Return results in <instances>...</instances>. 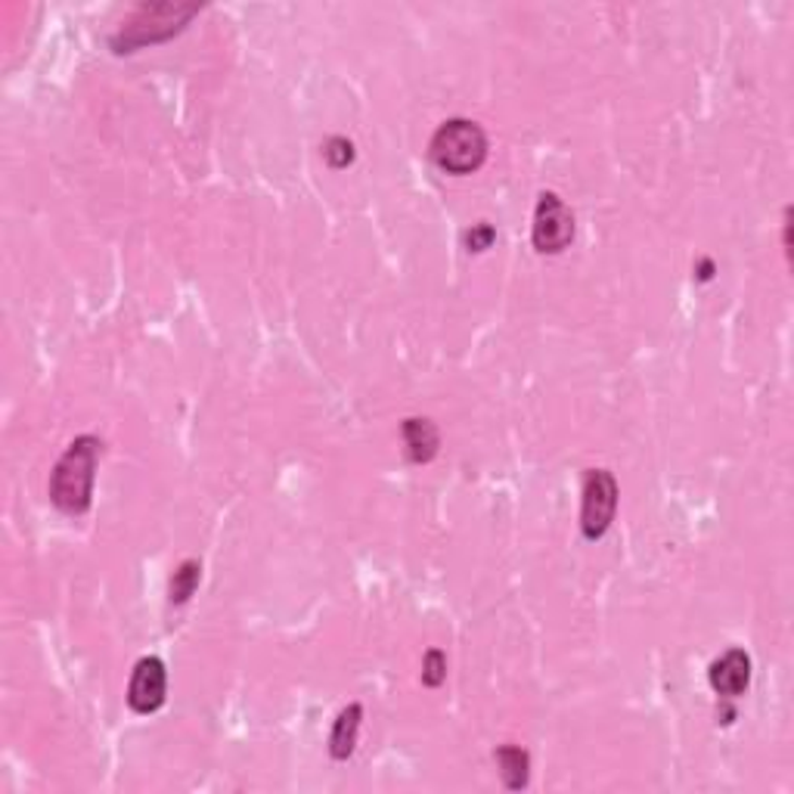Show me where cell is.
<instances>
[{
    "instance_id": "cell-14",
    "label": "cell",
    "mask_w": 794,
    "mask_h": 794,
    "mask_svg": "<svg viewBox=\"0 0 794 794\" xmlns=\"http://www.w3.org/2000/svg\"><path fill=\"white\" fill-rule=\"evenodd\" d=\"M494 239H496L494 227L481 220V224H475L472 230L466 234V249H469V252H484V249L494 245Z\"/></svg>"
},
{
    "instance_id": "cell-9",
    "label": "cell",
    "mask_w": 794,
    "mask_h": 794,
    "mask_svg": "<svg viewBox=\"0 0 794 794\" xmlns=\"http://www.w3.org/2000/svg\"><path fill=\"white\" fill-rule=\"evenodd\" d=\"M364 723V705H348V708L336 717L332 732H329V754L332 760H348L354 748H357V732Z\"/></svg>"
},
{
    "instance_id": "cell-11",
    "label": "cell",
    "mask_w": 794,
    "mask_h": 794,
    "mask_svg": "<svg viewBox=\"0 0 794 794\" xmlns=\"http://www.w3.org/2000/svg\"><path fill=\"white\" fill-rule=\"evenodd\" d=\"M199 580H202V565H199L196 558L184 562V565L174 571V578H172V590H168L172 605H184V602H190V596L196 593V587H199Z\"/></svg>"
},
{
    "instance_id": "cell-6",
    "label": "cell",
    "mask_w": 794,
    "mask_h": 794,
    "mask_svg": "<svg viewBox=\"0 0 794 794\" xmlns=\"http://www.w3.org/2000/svg\"><path fill=\"white\" fill-rule=\"evenodd\" d=\"M168 695V670L159 658H140L128 683V705L134 714H155Z\"/></svg>"
},
{
    "instance_id": "cell-1",
    "label": "cell",
    "mask_w": 794,
    "mask_h": 794,
    "mask_svg": "<svg viewBox=\"0 0 794 794\" xmlns=\"http://www.w3.org/2000/svg\"><path fill=\"white\" fill-rule=\"evenodd\" d=\"M103 441L93 434L75 438L50 472V503L65 516H85L93 500V478Z\"/></svg>"
},
{
    "instance_id": "cell-2",
    "label": "cell",
    "mask_w": 794,
    "mask_h": 794,
    "mask_svg": "<svg viewBox=\"0 0 794 794\" xmlns=\"http://www.w3.org/2000/svg\"><path fill=\"white\" fill-rule=\"evenodd\" d=\"M431 162L444 174L453 177H466L475 174L484 159H488V134L478 122L469 118H451L441 128L434 130L429 143Z\"/></svg>"
},
{
    "instance_id": "cell-13",
    "label": "cell",
    "mask_w": 794,
    "mask_h": 794,
    "mask_svg": "<svg viewBox=\"0 0 794 794\" xmlns=\"http://www.w3.org/2000/svg\"><path fill=\"white\" fill-rule=\"evenodd\" d=\"M448 680V658L441 648H429L423 658V683L429 689H438Z\"/></svg>"
},
{
    "instance_id": "cell-15",
    "label": "cell",
    "mask_w": 794,
    "mask_h": 794,
    "mask_svg": "<svg viewBox=\"0 0 794 794\" xmlns=\"http://www.w3.org/2000/svg\"><path fill=\"white\" fill-rule=\"evenodd\" d=\"M698 279H702V282L714 279V261H710V259L698 261Z\"/></svg>"
},
{
    "instance_id": "cell-5",
    "label": "cell",
    "mask_w": 794,
    "mask_h": 794,
    "mask_svg": "<svg viewBox=\"0 0 794 794\" xmlns=\"http://www.w3.org/2000/svg\"><path fill=\"white\" fill-rule=\"evenodd\" d=\"M531 242L540 255H562L575 242V212L556 193H540Z\"/></svg>"
},
{
    "instance_id": "cell-10",
    "label": "cell",
    "mask_w": 794,
    "mask_h": 794,
    "mask_svg": "<svg viewBox=\"0 0 794 794\" xmlns=\"http://www.w3.org/2000/svg\"><path fill=\"white\" fill-rule=\"evenodd\" d=\"M496 767H500V776L506 782L509 792H521L528 789V779H531V754L518 745H500L494 752Z\"/></svg>"
},
{
    "instance_id": "cell-12",
    "label": "cell",
    "mask_w": 794,
    "mask_h": 794,
    "mask_svg": "<svg viewBox=\"0 0 794 794\" xmlns=\"http://www.w3.org/2000/svg\"><path fill=\"white\" fill-rule=\"evenodd\" d=\"M323 159H326L329 168L342 172V168H348V165L354 162V143H351L348 137H329V140L323 143Z\"/></svg>"
},
{
    "instance_id": "cell-4",
    "label": "cell",
    "mask_w": 794,
    "mask_h": 794,
    "mask_svg": "<svg viewBox=\"0 0 794 794\" xmlns=\"http://www.w3.org/2000/svg\"><path fill=\"white\" fill-rule=\"evenodd\" d=\"M618 513V481L608 469H590L583 475V503H580V531L593 543L602 540Z\"/></svg>"
},
{
    "instance_id": "cell-8",
    "label": "cell",
    "mask_w": 794,
    "mask_h": 794,
    "mask_svg": "<svg viewBox=\"0 0 794 794\" xmlns=\"http://www.w3.org/2000/svg\"><path fill=\"white\" fill-rule=\"evenodd\" d=\"M401 434H404V444H407L409 463H416V466L431 463L438 456V451H441V431H438V426L431 419H419V416L404 419Z\"/></svg>"
},
{
    "instance_id": "cell-7",
    "label": "cell",
    "mask_w": 794,
    "mask_h": 794,
    "mask_svg": "<svg viewBox=\"0 0 794 794\" xmlns=\"http://www.w3.org/2000/svg\"><path fill=\"white\" fill-rule=\"evenodd\" d=\"M710 689L720 698H739L752 686V655L745 648H730L723 652L708 670Z\"/></svg>"
},
{
    "instance_id": "cell-3",
    "label": "cell",
    "mask_w": 794,
    "mask_h": 794,
    "mask_svg": "<svg viewBox=\"0 0 794 794\" xmlns=\"http://www.w3.org/2000/svg\"><path fill=\"white\" fill-rule=\"evenodd\" d=\"M196 13H199V7L193 3H187V7L184 3H143L125 22V28L112 38V47H115V53H130L147 43L168 41Z\"/></svg>"
}]
</instances>
